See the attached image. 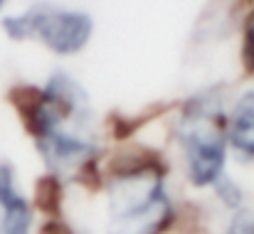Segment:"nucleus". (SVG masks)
<instances>
[{"mask_svg": "<svg viewBox=\"0 0 254 234\" xmlns=\"http://www.w3.org/2000/svg\"><path fill=\"white\" fill-rule=\"evenodd\" d=\"M2 27L12 40L40 37L50 50L60 55L79 52L91 35L89 15L62 10V7H50V5H35L25 15L5 17Z\"/></svg>", "mask_w": 254, "mask_h": 234, "instance_id": "nucleus-4", "label": "nucleus"}, {"mask_svg": "<svg viewBox=\"0 0 254 234\" xmlns=\"http://www.w3.org/2000/svg\"><path fill=\"white\" fill-rule=\"evenodd\" d=\"M42 234H72L64 225H60V222H50L47 227H45V232Z\"/></svg>", "mask_w": 254, "mask_h": 234, "instance_id": "nucleus-10", "label": "nucleus"}, {"mask_svg": "<svg viewBox=\"0 0 254 234\" xmlns=\"http://www.w3.org/2000/svg\"><path fill=\"white\" fill-rule=\"evenodd\" d=\"M32 215L25 197L17 192L12 168L0 165V234H30Z\"/></svg>", "mask_w": 254, "mask_h": 234, "instance_id": "nucleus-5", "label": "nucleus"}, {"mask_svg": "<svg viewBox=\"0 0 254 234\" xmlns=\"http://www.w3.org/2000/svg\"><path fill=\"white\" fill-rule=\"evenodd\" d=\"M173 207L151 163H138L119 175L111 195L109 234H163Z\"/></svg>", "mask_w": 254, "mask_h": 234, "instance_id": "nucleus-2", "label": "nucleus"}, {"mask_svg": "<svg viewBox=\"0 0 254 234\" xmlns=\"http://www.w3.org/2000/svg\"><path fill=\"white\" fill-rule=\"evenodd\" d=\"M60 202H62L60 180L55 175H45L37 182V207L45 210V212H50V215H57L60 212Z\"/></svg>", "mask_w": 254, "mask_h": 234, "instance_id": "nucleus-7", "label": "nucleus"}, {"mask_svg": "<svg viewBox=\"0 0 254 234\" xmlns=\"http://www.w3.org/2000/svg\"><path fill=\"white\" fill-rule=\"evenodd\" d=\"M230 141L237 151L254 156V91L245 94L230 118Z\"/></svg>", "mask_w": 254, "mask_h": 234, "instance_id": "nucleus-6", "label": "nucleus"}, {"mask_svg": "<svg viewBox=\"0 0 254 234\" xmlns=\"http://www.w3.org/2000/svg\"><path fill=\"white\" fill-rule=\"evenodd\" d=\"M230 234H254V212H242L232 220Z\"/></svg>", "mask_w": 254, "mask_h": 234, "instance_id": "nucleus-9", "label": "nucleus"}, {"mask_svg": "<svg viewBox=\"0 0 254 234\" xmlns=\"http://www.w3.org/2000/svg\"><path fill=\"white\" fill-rule=\"evenodd\" d=\"M178 136L185 151L190 180L195 185L215 182L225 165V131L220 109L207 99H197L183 116Z\"/></svg>", "mask_w": 254, "mask_h": 234, "instance_id": "nucleus-3", "label": "nucleus"}, {"mask_svg": "<svg viewBox=\"0 0 254 234\" xmlns=\"http://www.w3.org/2000/svg\"><path fill=\"white\" fill-rule=\"evenodd\" d=\"M25 126L37 138L45 160L55 170L82 173L94 156L89 138V101L67 74H55L47 89L20 86L10 94Z\"/></svg>", "mask_w": 254, "mask_h": 234, "instance_id": "nucleus-1", "label": "nucleus"}, {"mask_svg": "<svg viewBox=\"0 0 254 234\" xmlns=\"http://www.w3.org/2000/svg\"><path fill=\"white\" fill-rule=\"evenodd\" d=\"M2 2H5V0H0V5H2Z\"/></svg>", "mask_w": 254, "mask_h": 234, "instance_id": "nucleus-11", "label": "nucleus"}, {"mask_svg": "<svg viewBox=\"0 0 254 234\" xmlns=\"http://www.w3.org/2000/svg\"><path fill=\"white\" fill-rule=\"evenodd\" d=\"M242 62H245V69L247 72H254V12L250 15V22H247V30H245Z\"/></svg>", "mask_w": 254, "mask_h": 234, "instance_id": "nucleus-8", "label": "nucleus"}]
</instances>
